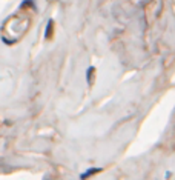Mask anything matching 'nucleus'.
Returning a JSON list of instances; mask_svg holds the SVG:
<instances>
[{
  "mask_svg": "<svg viewBox=\"0 0 175 180\" xmlns=\"http://www.w3.org/2000/svg\"><path fill=\"white\" fill-rule=\"evenodd\" d=\"M98 171H102V169H100V168H94V169H89V171H86V173H85V174L81 176V179L85 180V179H88L89 176H92L94 173H98Z\"/></svg>",
  "mask_w": 175,
  "mask_h": 180,
  "instance_id": "1",
  "label": "nucleus"
},
{
  "mask_svg": "<svg viewBox=\"0 0 175 180\" xmlns=\"http://www.w3.org/2000/svg\"><path fill=\"white\" fill-rule=\"evenodd\" d=\"M51 29H52V22H49L48 29H46V37H51Z\"/></svg>",
  "mask_w": 175,
  "mask_h": 180,
  "instance_id": "2",
  "label": "nucleus"
}]
</instances>
